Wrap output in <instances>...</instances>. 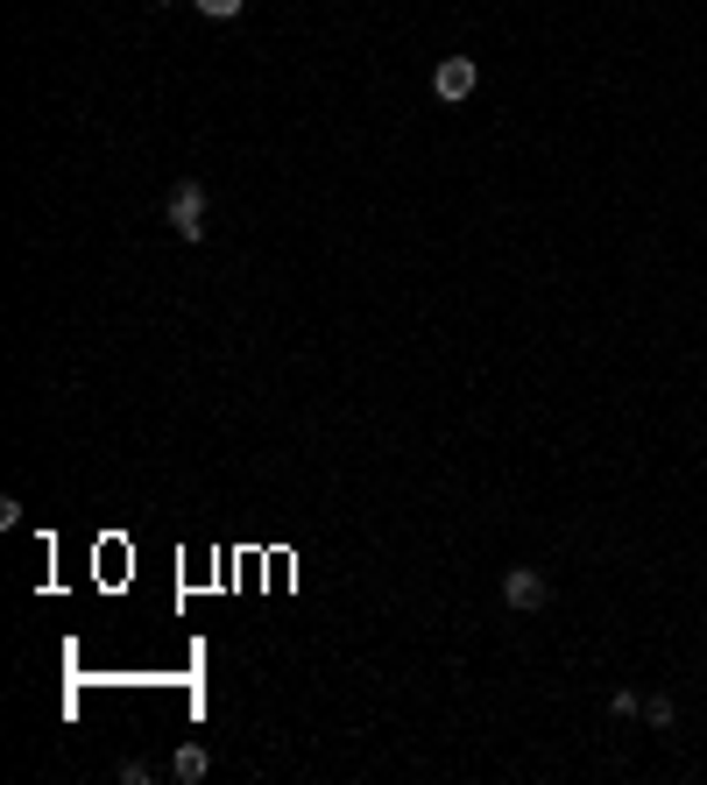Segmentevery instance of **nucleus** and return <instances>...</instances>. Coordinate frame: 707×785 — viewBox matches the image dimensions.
I'll return each mask as SVG.
<instances>
[{
	"label": "nucleus",
	"mask_w": 707,
	"mask_h": 785,
	"mask_svg": "<svg viewBox=\"0 0 707 785\" xmlns=\"http://www.w3.org/2000/svg\"><path fill=\"white\" fill-rule=\"evenodd\" d=\"M503 601H509L517 616H538V609L552 601V581H545L538 566H509V573H503Z\"/></svg>",
	"instance_id": "obj_1"
},
{
	"label": "nucleus",
	"mask_w": 707,
	"mask_h": 785,
	"mask_svg": "<svg viewBox=\"0 0 707 785\" xmlns=\"http://www.w3.org/2000/svg\"><path fill=\"white\" fill-rule=\"evenodd\" d=\"M191 8H199V14H205V22H234V14H240V8H248V0H191Z\"/></svg>",
	"instance_id": "obj_5"
},
{
	"label": "nucleus",
	"mask_w": 707,
	"mask_h": 785,
	"mask_svg": "<svg viewBox=\"0 0 707 785\" xmlns=\"http://www.w3.org/2000/svg\"><path fill=\"white\" fill-rule=\"evenodd\" d=\"M156 8H177V0H156Z\"/></svg>",
	"instance_id": "obj_7"
},
{
	"label": "nucleus",
	"mask_w": 707,
	"mask_h": 785,
	"mask_svg": "<svg viewBox=\"0 0 707 785\" xmlns=\"http://www.w3.org/2000/svg\"><path fill=\"white\" fill-rule=\"evenodd\" d=\"M474 85H481V65H474V57H439V71H432V93H439L446 107H460Z\"/></svg>",
	"instance_id": "obj_3"
},
{
	"label": "nucleus",
	"mask_w": 707,
	"mask_h": 785,
	"mask_svg": "<svg viewBox=\"0 0 707 785\" xmlns=\"http://www.w3.org/2000/svg\"><path fill=\"white\" fill-rule=\"evenodd\" d=\"M205 772H213V758H205V743H185V750L170 758V778H185V785H199Z\"/></svg>",
	"instance_id": "obj_4"
},
{
	"label": "nucleus",
	"mask_w": 707,
	"mask_h": 785,
	"mask_svg": "<svg viewBox=\"0 0 707 785\" xmlns=\"http://www.w3.org/2000/svg\"><path fill=\"white\" fill-rule=\"evenodd\" d=\"M170 234L177 241H199L205 234V185H191V177L170 191Z\"/></svg>",
	"instance_id": "obj_2"
},
{
	"label": "nucleus",
	"mask_w": 707,
	"mask_h": 785,
	"mask_svg": "<svg viewBox=\"0 0 707 785\" xmlns=\"http://www.w3.org/2000/svg\"><path fill=\"white\" fill-rule=\"evenodd\" d=\"M644 715H651V729H672V722H680V707L658 693V701H644Z\"/></svg>",
	"instance_id": "obj_6"
}]
</instances>
